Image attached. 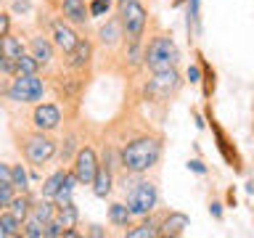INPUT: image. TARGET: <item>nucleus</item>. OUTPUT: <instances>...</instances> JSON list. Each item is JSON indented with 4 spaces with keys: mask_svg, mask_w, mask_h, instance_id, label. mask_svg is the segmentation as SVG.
<instances>
[{
    "mask_svg": "<svg viewBox=\"0 0 254 238\" xmlns=\"http://www.w3.org/2000/svg\"><path fill=\"white\" fill-rule=\"evenodd\" d=\"M164 154V138L156 132H138L132 138L125 140V146L119 148V167L122 172L132 175H148L159 164V159Z\"/></svg>",
    "mask_w": 254,
    "mask_h": 238,
    "instance_id": "f257e3e1",
    "label": "nucleus"
},
{
    "mask_svg": "<svg viewBox=\"0 0 254 238\" xmlns=\"http://www.w3.org/2000/svg\"><path fill=\"white\" fill-rule=\"evenodd\" d=\"M143 66L148 71H167L180 66V48L175 45L170 32H154L143 43Z\"/></svg>",
    "mask_w": 254,
    "mask_h": 238,
    "instance_id": "f03ea898",
    "label": "nucleus"
},
{
    "mask_svg": "<svg viewBox=\"0 0 254 238\" xmlns=\"http://www.w3.org/2000/svg\"><path fill=\"white\" fill-rule=\"evenodd\" d=\"M16 148H19L21 159L29 167H45L48 162L56 159L59 151V140L53 138V132H40V130H27L21 135H16Z\"/></svg>",
    "mask_w": 254,
    "mask_h": 238,
    "instance_id": "7ed1b4c3",
    "label": "nucleus"
},
{
    "mask_svg": "<svg viewBox=\"0 0 254 238\" xmlns=\"http://www.w3.org/2000/svg\"><path fill=\"white\" fill-rule=\"evenodd\" d=\"M48 93V82L40 74H13L3 85V98L16 106H32L43 101Z\"/></svg>",
    "mask_w": 254,
    "mask_h": 238,
    "instance_id": "20e7f679",
    "label": "nucleus"
},
{
    "mask_svg": "<svg viewBox=\"0 0 254 238\" xmlns=\"http://www.w3.org/2000/svg\"><path fill=\"white\" fill-rule=\"evenodd\" d=\"M114 13H117L119 24H122L125 40H138V43H143L146 27H148V11L143 8L140 0H117Z\"/></svg>",
    "mask_w": 254,
    "mask_h": 238,
    "instance_id": "39448f33",
    "label": "nucleus"
},
{
    "mask_svg": "<svg viewBox=\"0 0 254 238\" xmlns=\"http://www.w3.org/2000/svg\"><path fill=\"white\" fill-rule=\"evenodd\" d=\"M127 190V209H130L132 217H143V214H148V212H154L156 206H159V185H156V180H148V178H143V175H138L135 178V182L130 188H125Z\"/></svg>",
    "mask_w": 254,
    "mask_h": 238,
    "instance_id": "423d86ee",
    "label": "nucleus"
},
{
    "mask_svg": "<svg viewBox=\"0 0 254 238\" xmlns=\"http://www.w3.org/2000/svg\"><path fill=\"white\" fill-rule=\"evenodd\" d=\"M183 79L178 74V69H167V71H151V77L143 85V101L148 103H167L180 93Z\"/></svg>",
    "mask_w": 254,
    "mask_h": 238,
    "instance_id": "0eeeda50",
    "label": "nucleus"
},
{
    "mask_svg": "<svg viewBox=\"0 0 254 238\" xmlns=\"http://www.w3.org/2000/svg\"><path fill=\"white\" fill-rule=\"evenodd\" d=\"M29 124H32V130H40V132H56V130H61V124H64V111L56 101L43 98V101L32 103Z\"/></svg>",
    "mask_w": 254,
    "mask_h": 238,
    "instance_id": "6e6552de",
    "label": "nucleus"
},
{
    "mask_svg": "<svg viewBox=\"0 0 254 238\" xmlns=\"http://www.w3.org/2000/svg\"><path fill=\"white\" fill-rule=\"evenodd\" d=\"M95 170H98V154L90 143L77 148L74 159H71V175L77 178L79 185H90L93 178H95Z\"/></svg>",
    "mask_w": 254,
    "mask_h": 238,
    "instance_id": "1a4fd4ad",
    "label": "nucleus"
},
{
    "mask_svg": "<svg viewBox=\"0 0 254 238\" xmlns=\"http://www.w3.org/2000/svg\"><path fill=\"white\" fill-rule=\"evenodd\" d=\"M93 56H95V43L90 37H79V43L69 53H64V69L87 74L93 66Z\"/></svg>",
    "mask_w": 254,
    "mask_h": 238,
    "instance_id": "9d476101",
    "label": "nucleus"
},
{
    "mask_svg": "<svg viewBox=\"0 0 254 238\" xmlns=\"http://www.w3.org/2000/svg\"><path fill=\"white\" fill-rule=\"evenodd\" d=\"M48 37L53 40V45H56V51H59V53H69L71 48L79 43L77 27H71V24L64 21L61 16H53V19L48 21Z\"/></svg>",
    "mask_w": 254,
    "mask_h": 238,
    "instance_id": "9b49d317",
    "label": "nucleus"
},
{
    "mask_svg": "<svg viewBox=\"0 0 254 238\" xmlns=\"http://www.w3.org/2000/svg\"><path fill=\"white\" fill-rule=\"evenodd\" d=\"M114 162H111V146L103 148V159H98V170H95L93 178V196L95 198H106L111 190H114Z\"/></svg>",
    "mask_w": 254,
    "mask_h": 238,
    "instance_id": "f8f14e48",
    "label": "nucleus"
},
{
    "mask_svg": "<svg viewBox=\"0 0 254 238\" xmlns=\"http://www.w3.org/2000/svg\"><path fill=\"white\" fill-rule=\"evenodd\" d=\"M27 51L37 59V63H40V69H43V71H51L53 61H56V53H59V51H56V45H53V40L48 37L45 29L35 32V35L29 37Z\"/></svg>",
    "mask_w": 254,
    "mask_h": 238,
    "instance_id": "ddd939ff",
    "label": "nucleus"
},
{
    "mask_svg": "<svg viewBox=\"0 0 254 238\" xmlns=\"http://www.w3.org/2000/svg\"><path fill=\"white\" fill-rule=\"evenodd\" d=\"M59 16L77 29H87V24H90L85 0H59Z\"/></svg>",
    "mask_w": 254,
    "mask_h": 238,
    "instance_id": "4468645a",
    "label": "nucleus"
},
{
    "mask_svg": "<svg viewBox=\"0 0 254 238\" xmlns=\"http://www.w3.org/2000/svg\"><path fill=\"white\" fill-rule=\"evenodd\" d=\"M95 37H98V45L106 48V51H117V48L125 43V32H122V24H119L117 13L109 16V19L101 24L98 32H95Z\"/></svg>",
    "mask_w": 254,
    "mask_h": 238,
    "instance_id": "2eb2a0df",
    "label": "nucleus"
},
{
    "mask_svg": "<svg viewBox=\"0 0 254 238\" xmlns=\"http://www.w3.org/2000/svg\"><path fill=\"white\" fill-rule=\"evenodd\" d=\"M190 217L186 212H162V220H159V236H170L178 238L188 230Z\"/></svg>",
    "mask_w": 254,
    "mask_h": 238,
    "instance_id": "dca6fc26",
    "label": "nucleus"
},
{
    "mask_svg": "<svg viewBox=\"0 0 254 238\" xmlns=\"http://www.w3.org/2000/svg\"><path fill=\"white\" fill-rule=\"evenodd\" d=\"M159 220H162V212H148V214H143L138 225H130V228H125V238H156L159 236Z\"/></svg>",
    "mask_w": 254,
    "mask_h": 238,
    "instance_id": "f3484780",
    "label": "nucleus"
},
{
    "mask_svg": "<svg viewBox=\"0 0 254 238\" xmlns=\"http://www.w3.org/2000/svg\"><path fill=\"white\" fill-rule=\"evenodd\" d=\"M32 204H35V198L29 196V190H16V196L5 204V209L11 212L16 220L24 222V220L29 217V212H32Z\"/></svg>",
    "mask_w": 254,
    "mask_h": 238,
    "instance_id": "a211bd4d",
    "label": "nucleus"
},
{
    "mask_svg": "<svg viewBox=\"0 0 254 238\" xmlns=\"http://www.w3.org/2000/svg\"><path fill=\"white\" fill-rule=\"evenodd\" d=\"M132 214L130 209H127V204L125 201H114V204H109V222L114 228H130L132 225Z\"/></svg>",
    "mask_w": 254,
    "mask_h": 238,
    "instance_id": "6ab92c4d",
    "label": "nucleus"
},
{
    "mask_svg": "<svg viewBox=\"0 0 254 238\" xmlns=\"http://www.w3.org/2000/svg\"><path fill=\"white\" fill-rule=\"evenodd\" d=\"M77 148H79V135H77V132H66V135L59 140V151H56V156L61 159V164H66V162H71V159H74Z\"/></svg>",
    "mask_w": 254,
    "mask_h": 238,
    "instance_id": "aec40b11",
    "label": "nucleus"
},
{
    "mask_svg": "<svg viewBox=\"0 0 254 238\" xmlns=\"http://www.w3.org/2000/svg\"><path fill=\"white\" fill-rule=\"evenodd\" d=\"M56 220L61 222V228H77L79 212H77L74 201H69V204H56Z\"/></svg>",
    "mask_w": 254,
    "mask_h": 238,
    "instance_id": "412c9836",
    "label": "nucleus"
},
{
    "mask_svg": "<svg viewBox=\"0 0 254 238\" xmlns=\"http://www.w3.org/2000/svg\"><path fill=\"white\" fill-rule=\"evenodd\" d=\"M21 53H27V43H24L19 35H13V29H11L8 35H3V56L16 61Z\"/></svg>",
    "mask_w": 254,
    "mask_h": 238,
    "instance_id": "4be33fe9",
    "label": "nucleus"
},
{
    "mask_svg": "<svg viewBox=\"0 0 254 238\" xmlns=\"http://www.w3.org/2000/svg\"><path fill=\"white\" fill-rule=\"evenodd\" d=\"M21 233V220H16L8 209L0 212V238H19Z\"/></svg>",
    "mask_w": 254,
    "mask_h": 238,
    "instance_id": "5701e85b",
    "label": "nucleus"
},
{
    "mask_svg": "<svg viewBox=\"0 0 254 238\" xmlns=\"http://www.w3.org/2000/svg\"><path fill=\"white\" fill-rule=\"evenodd\" d=\"M29 214L45 225L48 220H53V217H56V201H53V198H45V196H43L40 201L32 204V212H29Z\"/></svg>",
    "mask_w": 254,
    "mask_h": 238,
    "instance_id": "b1692460",
    "label": "nucleus"
},
{
    "mask_svg": "<svg viewBox=\"0 0 254 238\" xmlns=\"http://www.w3.org/2000/svg\"><path fill=\"white\" fill-rule=\"evenodd\" d=\"M66 172H69V170L59 167L56 172H51V175L45 178V182H43V196H45V198H53L56 193H59V188L64 185V180H66Z\"/></svg>",
    "mask_w": 254,
    "mask_h": 238,
    "instance_id": "393cba45",
    "label": "nucleus"
},
{
    "mask_svg": "<svg viewBox=\"0 0 254 238\" xmlns=\"http://www.w3.org/2000/svg\"><path fill=\"white\" fill-rule=\"evenodd\" d=\"M209 122H212V132L217 135V148L222 151V156H225V162H230L233 167H238V154H236V151H230V146H228V138H225V132L220 130V124L214 122V119H209Z\"/></svg>",
    "mask_w": 254,
    "mask_h": 238,
    "instance_id": "a878e982",
    "label": "nucleus"
},
{
    "mask_svg": "<svg viewBox=\"0 0 254 238\" xmlns=\"http://www.w3.org/2000/svg\"><path fill=\"white\" fill-rule=\"evenodd\" d=\"M40 71H43V69H40L37 59L29 51L21 53L19 59H16V74H40Z\"/></svg>",
    "mask_w": 254,
    "mask_h": 238,
    "instance_id": "bb28decb",
    "label": "nucleus"
},
{
    "mask_svg": "<svg viewBox=\"0 0 254 238\" xmlns=\"http://www.w3.org/2000/svg\"><path fill=\"white\" fill-rule=\"evenodd\" d=\"M111 8H114V0H90L87 3V13H90V19H106L111 13Z\"/></svg>",
    "mask_w": 254,
    "mask_h": 238,
    "instance_id": "cd10ccee",
    "label": "nucleus"
},
{
    "mask_svg": "<svg viewBox=\"0 0 254 238\" xmlns=\"http://www.w3.org/2000/svg\"><path fill=\"white\" fill-rule=\"evenodd\" d=\"M11 182L16 190H29V175L24 170V164H11Z\"/></svg>",
    "mask_w": 254,
    "mask_h": 238,
    "instance_id": "c85d7f7f",
    "label": "nucleus"
},
{
    "mask_svg": "<svg viewBox=\"0 0 254 238\" xmlns=\"http://www.w3.org/2000/svg\"><path fill=\"white\" fill-rule=\"evenodd\" d=\"M19 236H21V238H43V222L35 220V217L29 214V217L21 222V233H19Z\"/></svg>",
    "mask_w": 254,
    "mask_h": 238,
    "instance_id": "c756f323",
    "label": "nucleus"
},
{
    "mask_svg": "<svg viewBox=\"0 0 254 238\" xmlns=\"http://www.w3.org/2000/svg\"><path fill=\"white\" fill-rule=\"evenodd\" d=\"M198 5H201V0H188V32L198 29V21H201V16H198Z\"/></svg>",
    "mask_w": 254,
    "mask_h": 238,
    "instance_id": "7c9ffc66",
    "label": "nucleus"
},
{
    "mask_svg": "<svg viewBox=\"0 0 254 238\" xmlns=\"http://www.w3.org/2000/svg\"><path fill=\"white\" fill-rule=\"evenodd\" d=\"M16 74V61L0 53V77H13Z\"/></svg>",
    "mask_w": 254,
    "mask_h": 238,
    "instance_id": "2f4dec72",
    "label": "nucleus"
},
{
    "mask_svg": "<svg viewBox=\"0 0 254 238\" xmlns=\"http://www.w3.org/2000/svg\"><path fill=\"white\" fill-rule=\"evenodd\" d=\"M11 11H3V8H0V37L3 35H8V32L13 29V19H11Z\"/></svg>",
    "mask_w": 254,
    "mask_h": 238,
    "instance_id": "473e14b6",
    "label": "nucleus"
},
{
    "mask_svg": "<svg viewBox=\"0 0 254 238\" xmlns=\"http://www.w3.org/2000/svg\"><path fill=\"white\" fill-rule=\"evenodd\" d=\"M186 79H188L190 85L201 82V63H190V66L186 69Z\"/></svg>",
    "mask_w": 254,
    "mask_h": 238,
    "instance_id": "72a5a7b5",
    "label": "nucleus"
},
{
    "mask_svg": "<svg viewBox=\"0 0 254 238\" xmlns=\"http://www.w3.org/2000/svg\"><path fill=\"white\" fill-rule=\"evenodd\" d=\"M188 170L190 172H196V175H206V164L201 162V159H188Z\"/></svg>",
    "mask_w": 254,
    "mask_h": 238,
    "instance_id": "f704fd0d",
    "label": "nucleus"
},
{
    "mask_svg": "<svg viewBox=\"0 0 254 238\" xmlns=\"http://www.w3.org/2000/svg\"><path fill=\"white\" fill-rule=\"evenodd\" d=\"M82 236H95V238H103V236H109V230L106 228H101V225H87L82 230Z\"/></svg>",
    "mask_w": 254,
    "mask_h": 238,
    "instance_id": "c9c22d12",
    "label": "nucleus"
},
{
    "mask_svg": "<svg viewBox=\"0 0 254 238\" xmlns=\"http://www.w3.org/2000/svg\"><path fill=\"white\" fill-rule=\"evenodd\" d=\"M11 8H13V13H29L32 11V3H29V0H16Z\"/></svg>",
    "mask_w": 254,
    "mask_h": 238,
    "instance_id": "e433bc0d",
    "label": "nucleus"
},
{
    "mask_svg": "<svg viewBox=\"0 0 254 238\" xmlns=\"http://www.w3.org/2000/svg\"><path fill=\"white\" fill-rule=\"evenodd\" d=\"M0 182H11V164L0 162ZM11 185H13V182H11Z\"/></svg>",
    "mask_w": 254,
    "mask_h": 238,
    "instance_id": "4c0bfd02",
    "label": "nucleus"
},
{
    "mask_svg": "<svg viewBox=\"0 0 254 238\" xmlns=\"http://www.w3.org/2000/svg\"><path fill=\"white\" fill-rule=\"evenodd\" d=\"M209 214L214 220H222V204L220 201H209Z\"/></svg>",
    "mask_w": 254,
    "mask_h": 238,
    "instance_id": "58836bf2",
    "label": "nucleus"
},
{
    "mask_svg": "<svg viewBox=\"0 0 254 238\" xmlns=\"http://www.w3.org/2000/svg\"><path fill=\"white\" fill-rule=\"evenodd\" d=\"M82 236V230H77V228H64L61 230V238H79Z\"/></svg>",
    "mask_w": 254,
    "mask_h": 238,
    "instance_id": "ea45409f",
    "label": "nucleus"
},
{
    "mask_svg": "<svg viewBox=\"0 0 254 238\" xmlns=\"http://www.w3.org/2000/svg\"><path fill=\"white\" fill-rule=\"evenodd\" d=\"M225 204H228V206H236V188H228V193H225Z\"/></svg>",
    "mask_w": 254,
    "mask_h": 238,
    "instance_id": "a19ab883",
    "label": "nucleus"
},
{
    "mask_svg": "<svg viewBox=\"0 0 254 238\" xmlns=\"http://www.w3.org/2000/svg\"><path fill=\"white\" fill-rule=\"evenodd\" d=\"M246 193H254V182H246Z\"/></svg>",
    "mask_w": 254,
    "mask_h": 238,
    "instance_id": "79ce46f5",
    "label": "nucleus"
},
{
    "mask_svg": "<svg viewBox=\"0 0 254 238\" xmlns=\"http://www.w3.org/2000/svg\"><path fill=\"white\" fill-rule=\"evenodd\" d=\"M0 53H3V37H0Z\"/></svg>",
    "mask_w": 254,
    "mask_h": 238,
    "instance_id": "37998d69",
    "label": "nucleus"
},
{
    "mask_svg": "<svg viewBox=\"0 0 254 238\" xmlns=\"http://www.w3.org/2000/svg\"><path fill=\"white\" fill-rule=\"evenodd\" d=\"M3 209H5V204H3V201H0V212H3Z\"/></svg>",
    "mask_w": 254,
    "mask_h": 238,
    "instance_id": "c03bdc74",
    "label": "nucleus"
},
{
    "mask_svg": "<svg viewBox=\"0 0 254 238\" xmlns=\"http://www.w3.org/2000/svg\"><path fill=\"white\" fill-rule=\"evenodd\" d=\"M3 3H5V0H0V8H3Z\"/></svg>",
    "mask_w": 254,
    "mask_h": 238,
    "instance_id": "a18cd8bd",
    "label": "nucleus"
},
{
    "mask_svg": "<svg viewBox=\"0 0 254 238\" xmlns=\"http://www.w3.org/2000/svg\"><path fill=\"white\" fill-rule=\"evenodd\" d=\"M252 130H254V119H252Z\"/></svg>",
    "mask_w": 254,
    "mask_h": 238,
    "instance_id": "49530a36",
    "label": "nucleus"
},
{
    "mask_svg": "<svg viewBox=\"0 0 254 238\" xmlns=\"http://www.w3.org/2000/svg\"><path fill=\"white\" fill-rule=\"evenodd\" d=\"M252 162H254V156H252Z\"/></svg>",
    "mask_w": 254,
    "mask_h": 238,
    "instance_id": "de8ad7c7",
    "label": "nucleus"
}]
</instances>
